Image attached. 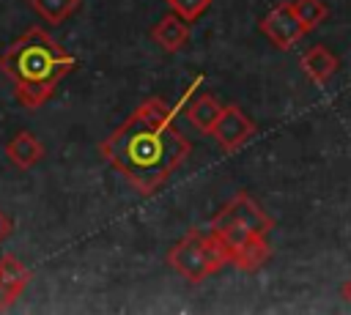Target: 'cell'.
I'll return each instance as SVG.
<instances>
[{"mask_svg":"<svg viewBox=\"0 0 351 315\" xmlns=\"http://www.w3.org/2000/svg\"><path fill=\"white\" fill-rule=\"evenodd\" d=\"M261 33L277 47V49H291L296 47V41L307 33L304 22L299 19L293 3H277L266 11V16L261 19Z\"/></svg>","mask_w":351,"mask_h":315,"instance_id":"obj_5","label":"cell"},{"mask_svg":"<svg viewBox=\"0 0 351 315\" xmlns=\"http://www.w3.org/2000/svg\"><path fill=\"white\" fill-rule=\"evenodd\" d=\"M228 263V252L219 244V238L208 230H189L178 244L170 247L167 252V266L186 282L197 285L203 279H208L211 274H217L222 266Z\"/></svg>","mask_w":351,"mask_h":315,"instance_id":"obj_3","label":"cell"},{"mask_svg":"<svg viewBox=\"0 0 351 315\" xmlns=\"http://www.w3.org/2000/svg\"><path fill=\"white\" fill-rule=\"evenodd\" d=\"M11 233H14V219L0 208V241H5Z\"/></svg>","mask_w":351,"mask_h":315,"instance_id":"obj_16","label":"cell"},{"mask_svg":"<svg viewBox=\"0 0 351 315\" xmlns=\"http://www.w3.org/2000/svg\"><path fill=\"white\" fill-rule=\"evenodd\" d=\"M293 8H296V14H299V19L304 22L307 30H315L329 16V5L324 0H296Z\"/></svg>","mask_w":351,"mask_h":315,"instance_id":"obj_14","label":"cell"},{"mask_svg":"<svg viewBox=\"0 0 351 315\" xmlns=\"http://www.w3.org/2000/svg\"><path fill=\"white\" fill-rule=\"evenodd\" d=\"M165 3L170 11H176L186 22H197L211 8V0H165Z\"/></svg>","mask_w":351,"mask_h":315,"instance_id":"obj_15","label":"cell"},{"mask_svg":"<svg viewBox=\"0 0 351 315\" xmlns=\"http://www.w3.org/2000/svg\"><path fill=\"white\" fill-rule=\"evenodd\" d=\"M219 112H222V104H219L211 93H200V96H195V99L189 101V107H186V121H189L197 131L211 134V129H214Z\"/></svg>","mask_w":351,"mask_h":315,"instance_id":"obj_12","label":"cell"},{"mask_svg":"<svg viewBox=\"0 0 351 315\" xmlns=\"http://www.w3.org/2000/svg\"><path fill=\"white\" fill-rule=\"evenodd\" d=\"M176 110L162 99H145L99 145L107 164L140 194H154L189 156L192 145L176 126Z\"/></svg>","mask_w":351,"mask_h":315,"instance_id":"obj_1","label":"cell"},{"mask_svg":"<svg viewBox=\"0 0 351 315\" xmlns=\"http://www.w3.org/2000/svg\"><path fill=\"white\" fill-rule=\"evenodd\" d=\"M340 296H343V301H346V304H351V277L340 285Z\"/></svg>","mask_w":351,"mask_h":315,"instance_id":"obj_17","label":"cell"},{"mask_svg":"<svg viewBox=\"0 0 351 315\" xmlns=\"http://www.w3.org/2000/svg\"><path fill=\"white\" fill-rule=\"evenodd\" d=\"M44 142L33 134V131H27V129H19L8 142H5V156H8V162L14 164V167H19V170H30V167H36L41 159H44Z\"/></svg>","mask_w":351,"mask_h":315,"instance_id":"obj_8","label":"cell"},{"mask_svg":"<svg viewBox=\"0 0 351 315\" xmlns=\"http://www.w3.org/2000/svg\"><path fill=\"white\" fill-rule=\"evenodd\" d=\"M252 134H255V123L250 121V115L239 104H222V112H219V118H217V123L211 129V137L219 142V148L233 153Z\"/></svg>","mask_w":351,"mask_h":315,"instance_id":"obj_6","label":"cell"},{"mask_svg":"<svg viewBox=\"0 0 351 315\" xmlns=\"http://www.w3.org/2000/svg\"><path fill=\"white\" fill-rule=\"evenodd\" d=\"M27 282H30V271L14 255H3L0 257V310L11 307Z\"/></svg>","mask_w":351,"mask_h":315,"instance_id":"obj_10","label":"cell"},{"mask_svg":"<svg viewBox=\"0 0 351 315\" xmlns=\"http://www.w3.org/2000/svg\"><path fill=\"white\" fill-rule=\"evenodd\" d=\"M151 38H154L165 52H178V49L189 41V22L181 19L176 11H170L167 16H162V19L151 27Z\"/></svg>","mask_w":351,"mask_h":315,"instance_id":"obj_11","label":"cell"},{"mask_svg":"<svg viewBox=\"0 0 351 315\" xmlns=\"http://www.w3.org/2000/svg\"><path fill=\"white\" fill-rule=\"evenodd\" d=\"M27 3H30V8H33L44 22L60 25V22H66L69 16L77 14V8H80L82 0H27Z\"/></svg>","mask_w":351,"mask_h":315,"instance_id":"obj_13","label":"cell"},{"mask_svg":"<svg viewBox=\"0 0 351 315\" xmlns=\"http://www.w3.org/2000/svg\"><path fill=\"white\" fill-rule=\"evenodd\" d=\"M225 211H228L230 216H236L239 222H244L250 230L261 233V236H269V233L274 230V219L258 205V200H255L250 192H239V194L225 205Z\"/></svg>","mask_w":351,"mask_h":315,"instance_id":"obj_7","label":"cell"},{"mask_svg":"<svg viewBox=\"0 0 351 315\" xmlns=\"http://www.w3.org/2000/svg\"><path fill=\"white\" fill-rule=\"evenodd\" d=\"M71 68H77V58L69 55L44 27H27L0 55V71L27 110L44 107Z\"/></svg>","mask_w":351,"mask_h":315,"instance_id":"obj_2","label":"cell"},{"mask_svg":"<svg viewBox=\"0 0 351 315\" xmlns=\"http://www.w3.org/2000/svg\"><path fill=\"white\" fill-rule=\"evenodd\" d=\"M208 230H211V233L219 238V244L225 247L228 263H233V266L241 268V271H258V268L269 260V255H271L266 236L250 230L244 222H239L236 216H230L225 208H219V211L211 216Z\"/></svg>","mask_w":351,"mask_h":315,"instance_id":"obj_4","label":"cell"},{"mask_svg":"<svg viewBox=\"0 0 351 315\" xmlns=\"http://www.w3.org/2000/svg\"><path fill=\"white\" fill-rule=\"evenodd\" d=\"M302 71L310 77V82H315V85H326L332 77H335V71H337V66H340V60H337V55L329 49V47H324V44H313V47H307L304 52H302Z\"/></svg>","mask_w":351,"mask_h":315,"instance_id":"obj_9","label":"cell"}]
</instances>
